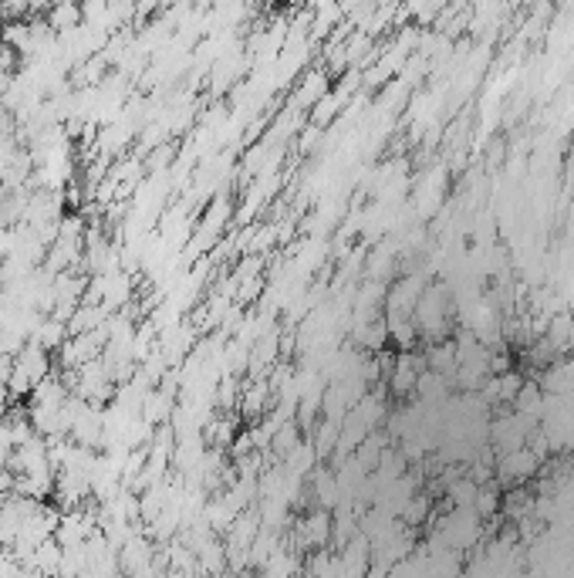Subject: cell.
Returning a JSON list of instances; mask_svg holds the SVG:
<instances>
[{"label": "cell", "instance_id": "obj_9", "mask_svg": "<svg viewBox=\"0 0 574 578\" xmlns=\"http://www.w3.org/2000/svg\"><path fill=\"white\" fill-rule=\"evenodd\" d=\"M31 342H38L44 352H51V349H61L65 342H68V325L57 322V318H41L38 328H34V335Z\"/></svg>", "mask_w": 574, "mask_h": 578}, {"label": "cell", "instance_id": "obj_1", "mask_svg": "<svg viewBox=\"0 0 574 578\" xmlns=\"http://www.w3.org/2000/svg\"><path fill=\"white\" fill-rule=\"evenodd\" d=\"M102 281V308L109 315H119L132 301V274L115 271V274H95Z\"/></svg>", "mask_w": 574, "mask_h": 578}, {"label": "cell", "instance_id": "obj_7", "mask_svg": "<svg viewBox=\"0 0 574 578\" xmlns=\"http://www.w3.org/2000/svg\"><path fill=\"white\" fill-rule=\"evenodd\" d=\"M44 21H48V28L55 31V34H68V31L82 28V7L78 4H55V7H48V14H44Z\"/></svg>", "mask_w": 574, "mask_h": 578}, {"label": "cell", "instance_id": "obj_11", "mask_svg": "<svg viewBox=\"0 0 574 578\" xmlns=\"http://www.w3.org/2000/svg\"><path fill=\"white\" fill-rule=\"evenodd\" d=\"M341 109V99H338L335 92H328L314 109H311V126L314 129H324V126H331L335 122V112Z\"/></svg>", "mask_w": 574, "mask_h": 578}, {"label": "cell", "instance_id": "obj_2", "mask_svg": "<svg viewBox=\"0 0 574 578\" xmlns=\"http://www.w3.org/2000/svg\"><path fill=\"white\" fill-rule=\"evenodd\" d=\"M537 467H541V460H537L527 447H520V450L504 453V457H500V464H497V477L507 480V484H524V480H531L534 474H537Z\"/></svg>", "mask_w": 574, "mask_h": 578}, {"label": "cell", "instance_id": "obj_12", "mask_svg": "<svg viewBox=\"0 0 574 578\" xmlns=\"http://www.w3.org/2000/svg\"><path fill=\"white\" fill-rule=\"evenodd\" d=\"M237 399H240V379L237 376H224V379L216 382V406L224 409V413H230Z\"/></svg>", "mask_w": 574, "mask_h": 578}, {"label": "cell", "instance_id": "obj_15", "mask_svg": "<svg viewBox=\"0 0 574 578\" xmlns=\"http://www.w3.org/2000/svg\"><path fill=\"white\" fill-rule=\"evenodd\" d=\"M213 578H237L234 572H224V575H213Z\"/></svg>", "mask_w": 574, "mask_h": 578}, {"label": "cell", "instance_id": "obj_4", "mask_svg": "<svg viewBox=\"0 0 574 578\" xmlns=\"http://www.w3.org/2000/svg\"><path fill=\"white\" fill-rule=\"evenodd\" d=\"M14 366L24 369V372H28V379L34 382V386L51 376V359H48V352H44L38 342H28V345L17 352Z\"/></svg>", "mask_w": 574, "mask_h": 578}, {"label": "cell", "instance_id": "obj_6", "mask_svg": "<svg viewBox=\"0 0 574 578\" xmlns=\"http://www.w3.org/2000/svg\"><path fill=\"white\" fill-rule=\"evenodd\" d=\"M297 535H301V541L314 545V548L328 545V541H331V518H328V511L322 508V511H314V514H308L305 524L297 528Z\"/></svg>", "mask_w": 574, "mask_h": 578}, {"label": "cell", "instance_id": "obj_10", "mask_svg": "<svg viewBox=\"0 0 574 578\" xmlns=\"http://www.w3.org/2000/svg\"><path fill=\"white\" fill-rule=\"evenodd\" d=\"M270 393H274V389H270V382H267V379H251L247 386H243V393H240V406H243V413H247V416L264 413L267 396H270Z\"/></svg>", "mask_w": 574, "mask_h": 578}, {"label": "cell", "instance_id": "obj_14", "mask_svg": "<svg viewBox=\"0 0 574 578\" xmlns=\"http://www.w3.org/2000/svg\"><path fill=\"white\" fill-rule=\"evenodd\" d=\"M11 457H14V440H11V430H7V420L0 416V474L7 470V464H11Z\"/></svg>", "mask_w": 574, "mask_h": 578}, {"label": "cell", "instance_id": "obj_16", "mask_svg": "<svg viewBox=\"0 0 574 578\" xmlns=\"http://www.w3.org/2000/svg\"><path fill=\"white\" fill-rule=\"evenodd\" d=\"M24 578H48V575H38V572H28Z\"/></svg>", "mask_w": 574, "mask_h": 578}, {"label": "cell", "instance_id": "obj_3", "mask_svg": "<svg viewBox=\"0 0 574 578\" xmlns=\"http://www.w3.org/2000/svg\"><path fill=\"white\" fill-rule=\"evenodd\" d=\"M153 558H155L153 545H149V541L139 535V538H132L126 548L119 551V568H122V572L132 578V575H139V572H146V568L153 565Z\"/></svg>", "mask_w": 574, "mask_h": 578}, {"label": "cell", "instance_id": "obj_5", "mask_svg": "<svg viewBox=\"0 0 574 578\" xmlns=\"http://www.w3.org/2000/svg\"><path fill=\"white\" fill-rule=\"evenodd\" d=\"M172 409H176V396H169L166 389H153V393L146 396V403H142V420L153 430H159V426H169Z\"/></svg>", "mask_w": 574, "mask_h": 578}, {"label": "cell", "instance_id": "obj_8", "mask_svg": "<svg viewBox=\"0 0 574 578\" xmlns=\"http://www.w3.org/2000/svg\"><path fill=\"white\" fill-rule=\"evenodd\" d=\"M328 92H331L328 88V71H311V75H305V85L295 92V102L301 109H314Z\"/></svg>", "mask_w": 574, "mask_h": 578}, {"label": "cell", "instance_id": "obj_13", "mask_svg": "<svg viewBox=\"0 0 574 578\" xmlns=\"http://www.w3.org/2000/svg\"><path fill=\"white\" fill-rule=\"evenodd\" d=\"M426 514H429V501H426V497H409L406 508H402V518H406V524L426 521Z\"/></svg>", "mask_w": 574, "mask_h": 578}, {"label": "cell", "instance_id": "obj_17", "mask_svg": "<svg viewBox=\"0 0 574 578\" xmlns=\"http://www.w3.org/2000/svg\"><path fill=\"white\" fill-rule=\"evenodd\" d=\"M0 548H4V545H0Z\"/></svg>", "mask_w": 574, "mask_h": 578}]
</instances>
